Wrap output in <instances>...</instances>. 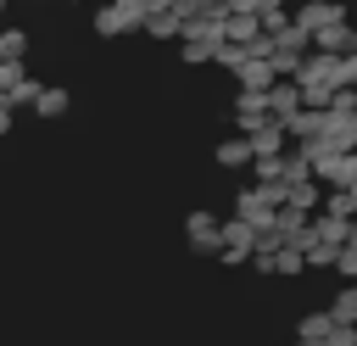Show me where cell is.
<instances>
[{
  "mask_svg": "<svg viewBox=\"0 0 357 346\" xmlns=\"http://www.w3.org/2000/svg\"><path fill=\"white\" fill-rule=\"evenodd\" d=\"M67 106H73V95H67L61 84L39 89V100H33V112H39V117H67Z\"/></svg>",
  "mask_w": 357,
  "mask_h": 346,
  "instance_id": "11",
  "label": "cell"
},
{
  "mask_svg": "<svg viewBox=\"0 0 357 346\" xmlns=\"http://www.w3.org/2000/svg\"><path fill=\"white\" fill-rule=\"evenodd\" d=\"M296 22H301L307 33H318V28H329V22H346V6H335V0H307V6L296 11Z\"/></svg>",
  "mask_w": 357,
  "mask_h": 346,
  "instance_id": "6",
  "label": "cell"
},
{
  "mask_svg": "<svg viewBox=\"0 0 357 346\" xmlns=\"http://www.w3.org/2000/svg\"><path fill=\"white\" fill-rule=\"evenodd\" d=\"M284 346H301V340H284Z\"/></svg>",
  "mask_w": 357,
  "mask_h": 346,
  "instance_id": "21",
  "label": "cell"
},
{
  "mask_svg": "<svg viewBox=\"0 0 357 346\" xmlns=\"http://www.w3.org/2000/svg\"><path fill=\"white\" fill-rule=\"evenodd\" d=\"M257 162V151H251V134H234V140H223L218 145V167L223 173H234V167H251Z\"/></svg>",
  "mask_w": 357,
  "mask_h": 346,
  "instance_id": "7",
  "label": "cell"
},
{
  "mask_svg": "<svg viewBox=\"0 0 357 346\" xmlns=\"http://www.w3.org/2000/svg\"><path fill=\"white\" fill-rule=\"evenodd\" d=\"M284 201L301 206V212H324V190H318V179H296V184L284 190Z\"/></svg>",
  "mask_w": 357,
  "mask_h": 346,
  "instance_id": "10",
  "label": "cell"
},
{
  "mask_svg": "<svg viewBox=\"0 0 357 346\" xmlns=\"http://www.w3.org/2000/svg\"><path fill=\"white\" fill-rule=\"evenodd\" d=\"M257 240H262V229H257V223H245L240 212H234V218H223V251H218V257H223V268L251 262V257H257Z\"/></svg>",
  "mask_w": 357,
  "mask_h": 346,
  "instance_id": "2",
  "label": "cell"
},
{
  "mask_svg": "<svg viewBox=\"0 0 357 346\" xmlns=\"http://www.w3.org/2000/svg\"><path fill=\"white\" fill-rule=\"evenodd\" d=\"M329 112H340V117H357V89H351V84H340V89H335V100H329Z\"/></svg>",
  "mask_w": 357,
  "mask_h": 346,
  "instance_id": "18",
  "label": "cell"
},
{
  "mask_svg": "<svg viewBox=\"0 0 357 346\" xmlns=\"http://www.w3.org/2000/svg\"><path fill=\"white\" fill-rule=\"evenodd\" d=\"M284 190L290 184H245L240 195H234V212L245 218V223H257V229H273V218H279V206H284Z\"/></svg>",
  "mask_w": 357,
  "mask_h": 346,
  "instance_id": "1",
  "label": "cell"
},
{
  "mask_svg": "<svg viewBox=\"0 0 357 346\" xmlns=\"http://www.w3.org/2000/svg\"><path fill=\"white\" fill-rule=\"evenodd\" d=\"M329 329H335V313L324 307V313H307V318L296 324V340H301V346H324V340H329Z\"/></svg>",
  "mask_w": 357,
  "mask_h": 346,
  "instance_id": "8",
  "label": "cell"
},
{
  "mask_svg": "<svg viewBox=\"0 0 357 346\" xmlns=\"http://www.w3.org/2000/svg\"><path fill=\"white\" fill-rule=\"evenodd\" d=\"M11 112H17V106H11L6 95H0V134H11Z\"/></svg>",
  "mask_w": 357,
  "mask_h": 346,
  "instance_id": "20",
  "label": "cell"
},
{
  "mask_svg": "<svg viewBox=\"0 0 357 346\" xmlns=\"http://www.w3.org/2000/svg\"><path fill=\"white\" fill-rule=\"evenodd\" d=\"M268 117H273V106H268V89H245V84H240V95H234V123H240V134L262 128Z\"/></svg>",
  "mask_w": 357,
  "mask_h": 346,
  "instance_id": "4",
  "label": "cell"
},
{
  "mask_svg": "<svg viewBox=\"0 0 357 346\" xmlns=\"http://www.w3.org/2000/svg\"><path fill=\"white\" fill-rule=\"evenodd\" d=\"M22 78H28V67H22V61H11V56H0V95H11Z\"/></svg>",
  "mask_w": 357,
  "mask_h": 346,
  "instance_id": "17",
  "label": "cell"
},
{
  "mask_svg": "<svg viewBox=\"0 0 357 346\" xmlns=\"http://www.w3.org/2000/svg\"><path fill=\"white\" fill-rule=\"evenodd\" d=\"M301 268H307V251H301V246H284V251L273 257V273H279V279H296Z\"/></svg>",
  "mask_w": 357,
  "mask_h": 346,
  "instance_id": "14",
  "label": "cell"
},
{
  "mask_svg": "<svg viewBox=\"0 0 357 346\" xmlns=\"http://www.w3.org/2000/svg\"><path fill=\"white\" fill-rule=\"evenodd\" d=\"M335 273H340V279H357V246H340V257H335Z\"/></svg>",
  "mask_w": 357,
  "mask_h": 346,
  "instance_id": "19",
  "label": "cell"
},
{
  "mask_svg": "<svg viewBox=\"0 0 357 346\" xmlns=\"http://www.w3.org/2000/svg\"><path fill=\"white\" fill-rule=\"evenodd\" d=\"M0 56L22 61V56H28V33H22V28H0Z\"/></svg>",
  "mask_w": 357,
  "mask_h": 346,
  "instance_id": "16",
  "label": "cell"
},
{
  "mask_svg": "<svg viewBox=\"0 0 357 346\" xmlns=\"http://www.w3.org/2000/svg\"><path fill=\"white\" fill-rule=\"evenodd\" d=\"M329 313H335V324H357V279H351L346 290H335V301H329Z\"/></svg>",
  "mask_w": 357,
  "mask_h": 346,
  "instance_id": "13",
  "label": "cell"
},
{
  "mask_svg": "<svg viewBox=\"0 0 357 346\" xmlns=\"http://www.w3.org/2000/svg\"><path fill=\"white\" fill-rule=\"evenodd\" d=\"M268 106H273V117L284 123V117H296L301 106H307V95H301V78H279L273 89H268Z\"/></svg>",
  "mask_w": 357,
  "mask_h": 346,
  "instance_id": "5",
  "label": "cell"
},
{
  "mask_svg": "<svg viewBox=\"0 0 357 346\" xmlns=\"http://www.w3.org/2000/svg\"><path fill=\"white\" fill-rule=\"evenodd\" d=\"M95 33H100V39H117V33H128V17L117 11V0L95 11Z\"/></svg>",
  "mask_w": 357,
  "mask_h": 346,
  "instance_id": "12",
  "label": "cell"
},
{
  "mask_svg": "<svg viewBox=\"0 0 357 346\" xmlns=\"http://www.w3.org/2000/svg\"><path fill=\"white\" fill-rule=\"evenodd\" d=\"M184 234H190V251H195V257H218V251H223V218H218L212 206H195V212L184 218Z\"/></svg>",
  "mask_w": 357,
  "mask_h": 346,
  "instance_id": "3",
  "label": "cell"
},
{
  "mask_svg": "<svg viewBox=\"0 0 357 346\" xmlns=\"http://www.w3.org/2000/svg\"><path fill=\"white\" fill-rule=\"evenodd\" d=\"M324 212H340V218H357V195H351L346 184H335V190L324 195Z\"/></svg>",
  "mask_w": 357,
  "mask_h": 346,
  "instance_id": "15",
  "label": "cell"
},
{
  "mask_svg": "<svg viewBox=\"0 0 357 346\" xmlns=\"http://www.w3.org/2000/svg\"><path fill=\"white\" fill-rule=\"evenodd\" d=\"M234 78H240L245 89H273V84H279V73H273V61H268V56H251Z\"/></svg>",
  "mask_w": 357,
  "mask_h": 346,
  "instance_id": "9",
  "label": "cell"
}]
</instances>
